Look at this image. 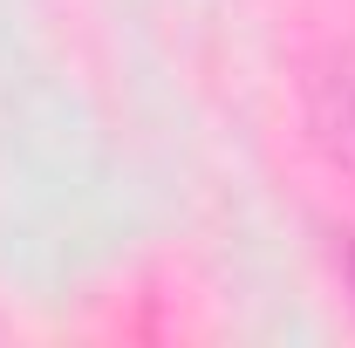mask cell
<instances>
[{
	"label": "cell",
	"mask_w": 355,
	"mask_h": 348,
	"mask_svg": "<svg viewBox=\"0 0 355 348\" xmlns=\"http://www.w3.org/2000/svg\"><path fill=\"white\" fill-rule=\"evenodd\" d=\"M349 273H355V253H349Z\"/></svg>",
	"instance_id": "6da1fadb"
}]
</instances>
